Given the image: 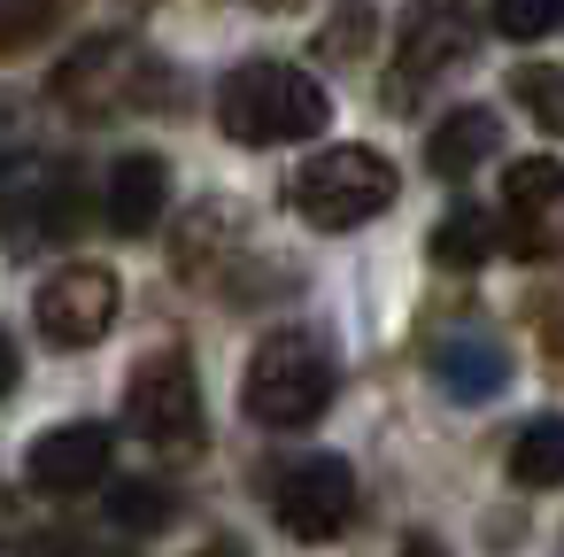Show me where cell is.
Listing matches in <instances>:
<instances>
[{
  "mask_svg": "<svg viewBox=\"0 0 564 557\" xmlns=\"http://www.w3.org/2000/svg\"><path fill=\"white\" fill-rule=\"evenodd\" d=\"M217 125L240 148H286V140H317L333 125V101L294 63H240L217 86Z\"/></svg>",
  "mask_w": 564,
  "mask_h": 557,
  "instance_id": "obj_1",
  "label": "cell"
},
{
  "mask_svg": "<svg viewBox=\"0 0 564 557\" xmlns=\"http://www.w3.org/2000/svg\"><path fill=\"white\" fill-rule=\"evenodd\" d=\"M286 202H294V217L317 225V233H356L364 217L394 210V163H387L379 148H325V156H310V163L294 171Z\"/></svg>",
  "mask_w": 564,
  "mask_h": 557,
  "instance_id": "obj_2",
  "label": "cell"
},
{
  "mask_svg": "<svg viewBox=\"0 0 564 557\" xmlns=\"http://www.w3.org/2000/svg\"><path fill=\"white\" fill-rule=\"evenodd\" d=\"M325 403H333V356L310 333H271L248 356V418L256 426L294 433V426L325 418Z\"/></svg>",
  "mask_w": 564,
  "mask_h": 557,
  "instance_id": "obj_3",
  "label": "cell"
},
{
  "mask_svg": "<svg viewBox=\"0 0 564 557\" xmlns=\"http://www.w3.org/2000/svg\"><path fill=\"white\" fill-rule=\"evenodd\" d=\"M55 101H70L78 117L155 109V101H163V71H155L148 47H132V40H86V47L55 71Z\"/></svg>",
  "mask_w": 564,
  "mask_h": 557,
  "instance_id": "obj_4",
  "label": "cell"
},
{
  "mask_svg": "<svg viewBox=\"0 0 564 557\" xmlns=\"http://www.w3.org/2000/svg\"><path fill=\"white\" fill-rule=\"evenodd\" d=\"M124 418L155 449H202V379H194V364L178 349L140 356V372L124 387Z\"/></svg>",
  "mask_w": 564,
  "mask_h": 557,
  "instance_id": "obj_5",
  "label": "cell"
},
{
  "mask_svg": "<svg viewBox=\"0 0 564 557\" xmlns=\"http://www.w3.org/2000/svg\"><path fill=\"white\" fill-rule=\"evenodd\" d=\"M502 240L525 264L564 256V163L549 156H518L502 171Z\"/></svg>",
  "mask_w": 564,
  "mask_h": 557,
  "instance_id": "obj_6",
  "label": "cell"
},
{
  "mask_svg": "<svg viewBox=\"0 0 564 557\" xmlns=\"http://www.w3.org/2000/svg\"><path fill=\"white\" fill-rule=\"evenodd\" d=\"M271 511L294 542H333L356 518V472L340 457H302L271 480Z\"/></svg>",
  "mask_w": 564,
  "mask_h": 557,
  "instance_id": "obj_7",
  "label": "cell"
},
{
  "mask_svg": "<svg viewBox=\"0 0 564 557\" xmlns=\"http://www.w3.org/2000/svg\"><path fill=\"white\" fill-rule=\"evenodd\" d=\"M117 302H124L117 271H101V264H63V271L40 287V333H47L55 349H94V341L117 325Z\"/></svg>",
  "mask_w": 564,
  "mask_h": 557,
  "instance_id": "obj_8",
  "label": "cell"
},
{
  "mask_svg": "<svg viewBox=\"0 0 564 557\" xmlns=\"http://www.w3.org/2000/svg\"><path fill=\"white\" fill-rule=\"evenodd\" d=\"M109 464H117V433H109L101 418L47 426V433L32 441V480H40L47 495H86V488L109 480Z\"/></svg>",
  "mask_w": 564,
  "mask_h": 557,
  "instance_id": "obj_9",
  "label": "cell"
},
{
  "mask_svg": "<svg viewBox=\"0 0 564 557\" xmlns=\"http://www.w3.org/2000/svg\"><path fill=\"white\" fill-rule=\"evenodd\" d=\"M163 202H171L163 156H117V163H109V179H101V217H109V233H117V240L155 233Z\"/></svg>",
  "mask_w": 564,
  "mask_h": 557,
  "instance_id": "obj_10",
  "label": "cell"
},
{
  "mask_svg": "<svg viewBox=\"0 0 564 557\" xmlns=\"http://www.w3.org/2000/svg\"><path fill=\"white\" fill-rule=\"evenodd\" d=\"M464 47V17L448 9V0H433V9H410V32H402V63H394V101H410L417 78H441Z\"/></svg>",
  "mask_w": 564,
  "mask_h": 557,
  "instance_id": "obj_11",
  "label": "cell"
},
{
  "mask_svg": "<svg viewBox=\"0 0 564 557\" xmlns=\"http://www.w3.org/2000/svg\"><path fill=\"white\" fill-rule=\"evenodd\" d=\"M433 379H441L456 403H487V395L510 387V356H502V341H487V333L441 341V349H433Z\"/></svg>",
  "mask_w": 564,
  "mask_h": 557,
  "instance_id": "obj_12",
  "label": "cell"
},
{
  "mask_svg": "<svg viewBox=\"0 0 564 557\" xmlns=\"http://www.w3.org/2000/svg\"><path fill=\"white\" fill-rule=\"evenodd\" d=\"M495 148H502L495 109H448V117L433 125V140H425V163H433L441 179H464V171H479Z\"/></svg>",
  "mask_w": 564,
  "mask_h": 557,
  "instance_id": "obj_13",
  "label": "cell"
},
{
  "mask_svg": "<svg viewBox=\"0 0 564 557\" xmlns=\"http://www.w3.org/2000/svg\"><path fill=\"white\" fill-rule=\"evenodd\" d=\"M510 480L518 488H564V418H533L510 441Z\"/></svg>",
  "mask_w": 564,
  "mask_h": 557,
  "instance_id": "obj_14",
  "label": "cell"
},
{
  "mask_svg": "<svg viewBox=\"0 0 564 557\" xmlns=\"http://www.w3.org/2000/svg\"><path fill=\"white\" fill-rule=\"evenodd\" d=\"M495 240H502V225H495L487 210H448V217H441V233H433V264L471 271V264H487V256H495Z\"/></svg>",
  "mask_w": 564,
  "mask_h": 557,
  "instance_id": "obj_15",
  "label": "cell"
},
{
  "mask_svg": "<svg viewBox=\"0 0 564 557\" xmlns=\"http://www.w3.org/2000/svg\"><path fill=\"white\" fill-rule=\"evenodd\" d=\"M371 32H379V17H371V0H340V9H333V24L317 32V47H325V63H364Z\"/></svg>",
  "mask_w": 564,
  "mask_h": 557,
  "instance_id": "obj_16",
  "label": "cell"
},
{
  "mask_svg": "<svg viewBox=\"0 0 564 557\" xmlns=\"http://www.w3.org/2000/svg\"><path fill=\"white\" fill-rule=\"evenodd\" d=\"M109 518L132 526V534H155V526L171 518V495H163L155 480H117V488H109Z\"/></svg>",
  "mask_w": 564,
  "mask_h": 557,
  "instance_id": "obj_17",
  "label": "cell"
},
{
  "mask_svg": "<svg viewBox=\"0 0 564 557\" xmlns=\"http://www.w3.org/2000/svg\"><path fill=\"white\" fill-rule=\"evenodd\" d=\"M510 94L525 101V117H533V125L564 132V71H541V63H525V71L510 78Z\"/></svg>",
  "mask_w": 564,
  "mask_h": 557,
  "instance_id": "obj_18",
  "label": "cell"
},
{
  "mask_svg": "<svg viewBox=\"0 0 564 557\" xmlns=\"http://www.w3.org/2000/svg\"><path fill=\"white\" fill-rule=\"evenodd\" d=\"M495 32L502 40H549V32H564V0H495Z\"/></svg>",
  "mask_w": 564,
  "mask_h": 557,
  "instance_id": "obj_19",
  "label": "cell"
},
{
  "mask_svg": "<svg viewBox=\"0 0 564 557\" xmlns=\"http://www.w3.org/2000/svg\"><path fill=\"white\" fill-rule=\"evenodd\" d=\"M55 24H63V0H9V24H0V32H9V47L24 55V47H40Z\"/></svg>",
  "mask_w": 564,
  "mask_h": 557,
  "instance_id": "obj_20",
  "label": "cell"
},
{
  "mask_svg": "<svg viewBox=\"0 0 564 557\" xmlns=\"http://www.w3.org/2000/svg\"><path fill=\"white\" fill-rule=\"evenodd\" d=\"M17 557H78V549H70V542H63V534H47V542H24V549H17Z\"/></svg>",
  "mask_w": 564,
  "mask_h": 557,
  "instance_id": "obj_21",
  "label": "cell"
},
{
  "mask_svg": "<svg viewBox=\"0 0 564 557\" xmlns=\"http://www.w3.org/2000/svg\"><path fill=\"white\" fill-rule=\"evenodd\" d=\"M402 557H448V549H441V542H425V534H410V542H402Z\"/></svg>",
  "mask_w": 564,
  "mask_h": 557,
  "instance_id": "obj_22",
  "label": "cell"
},
{
  "mask_svg": "<svg viewBox=\"0 0 564 557\" xmlns=\"http://www.w3.org/2000/svg\"><path fill=\"white\" fill-rule=\"evenodd\" d=\"M549 349H556V356H564V310H556V325H549Z\"/></svg>",
  "mask_w": 564,
  "mask_h": 557,
  "instance_id": "obj_23",
  "label": "cell"
},
{
  "mask_svg": "<svg viewBox=\"0 0 564 557\" xmlns=\"http://www.w3.org/2000/svg\"><path fill=\"white\" fill-rule=\"evenodd\" d=\"M202 557H240V549H232V542H209V549H202Z\"/></svg>",
  "mask_w": 564,
  "mask_h": 557,
  "instance_id": "obj_24",
  "label": "cell"
},
{
  "mask_svg": "<svg viewBox=\"0 0 564 557\" xmlns=\"http://www.w3.org/2000/svg\"><path fill=\"white\" fill-rule=\"evenodd\" d=\"M263 9H302V0H263Z\"/></svg>",
  "mask_w": 564,
  "mask_h": 557,
  "instance_id": "obj_25",
  "label": "cell"
}]
</instances>
